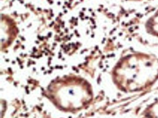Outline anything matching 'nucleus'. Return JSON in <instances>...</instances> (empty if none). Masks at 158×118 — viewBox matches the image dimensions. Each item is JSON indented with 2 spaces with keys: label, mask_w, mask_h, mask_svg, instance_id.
<instances>
[{
  "label": "nucleus",
  "mask_w": 158,
  "mask_h": 118,
  "mask_svg": "<svg viewBox=\"0 0 158 118\" xmlns=\"http://www.w3.org/2000/svg\"><path fill=\"white\" fill-rule=\"evenodd\" d=\"M66 12H67V11H66V10L64 11V13H66Z\"/></svg>",
  "instance_id": "8"
},
{
  "label": "nucleus",
  "mask_w": 158,
  "mask_h": 118,
  "mask_svg": "<svg viewBox=\"0 0 158 118\" xmlns=\"http://www.w3.org/2000/svg\"><path fill=\"white\" fill-rule=\"evenodd\" d=\"M145 116V118H158V101L147 108Z\"/></svg>",
  "instance_id": "3"
},
{
  "label": "nucleus",
  "mask_w": 158,
  "mask_h": 118,
  "mask_svg": "<svg viewBox=\"0 0 158 118\" xmlns=\"http://www.w3.org/2000/svg\"><path fill=\"white\" fill-rule=\"evenodd\" d=\"M65 4H67V2H65Z\"/></svg>",
  "instance_id": "9"
},
{
  "label": "nucleus",
  "mask_w": 158,
  "mask_h": 118,
  "mask_svg": "<svg viewBox=\"0 0 158 118\" xmlns=\"http://www.w3.org/2000/svg\"><path fill=\"white\" fill-rule=\"evenodd\" d=\"M22 39H23V40H25L24 39V38H23H23H22Z\"/></svg>",
  "instance_id": "5"
},
{
  "label": "nucleus",
  "mask_w": 158,
  "mask_h": 118,
  "mask_svg": "<svg viewBox=\"0 0 158 118\" xmlns=\"http://www.w3.org/2000/svg\"><path fill=\"white\" fill-rule=\"evenodd\" d=\"M65 31H66V32H67V31H68V30H67V29H65Z\"/></svg>",
  "instance_id": "7"
},
{
  "label": "nucleus",
  "mask_w": 158,
  "mask_h": 118,
  "mask_svg": "<svg viewBox=\"0 0 158 118\" xmlns=\"http://www.w3.org/2000/svg\"><path fill=\"white\" fill-rule=\"evenodd\" d=\"M58 4H59V5H60V2H58Z\"/></svg>",
  "instance_id": "6"
},
{
  "label": "nucleus",
  "mask_w": 158,
  "mask_h": 118,
  "mask_svg": "<svg viewBox=\"0 0 158 118\" xmlns=\"http://www.w3.org/2000/svg\"><path fill=\"white\" fill-rule=\"evenodd\" d=\"M158 78V60L153 56L134 54L123 58L114 71V82L123 90H142Z\"/></svg>",
  "instance_id": "1"
},
{
  "label": "nucleus",
  "mask_w": 158,
  "mask_h": 118,
  "mask_svg": "<svg viewBox=\"0 0 158 118\" xmlns=\"http://www.w3.org/2000/svg\"><path fill=\"white\" fill-rule=\"evenodd\" d=\"M147 27L150 33L158 37V12L151 18Z\"/></svg>",
  "instance_id": "2"
},
{
  "label": "nucleus",
  "mask_w": 158,
  "mask_h": 118,
  "mask_svg": "<svg viewBox=\"0 0 158 118\" xmlns=\"http://www.w3.org/2000/svg\"><path fill=\"white\" fill-rule=\"evenodd\" d=\"M81 1H82V0H81Z\"/></svg>",
  "instance_id": "10"
},
{
  "label": "nucleus",
  "mask_w": 158,
  "mask_h": 118,
  "mask_svg": "<svg viewBox=\"0 0 158 118\" xmlns=\"http://www.w3.org/2000/svg\"><path fill=\"white\" fill-rule=\"evenodd\" d=\"M51 35V33H50L49 34V36H50Z\"/></svg>",
  "instance_id": "4"
}]
</instances>
